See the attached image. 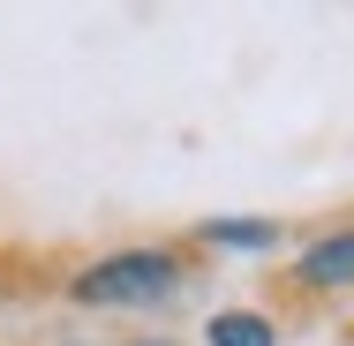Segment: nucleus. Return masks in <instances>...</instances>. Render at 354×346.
Listing matches in <instances>:
<instances>
[{"label":"nucleus","instance_id":"f03ea898","mask_svg":"<svg viewBox=\"0 0 354 346\" xmlns=\"http://www.w3.org/2000/svg\"><path fill=\"white\" fill-rule=\"evenodd\" d=\"M301 271L317 278V286H354V233H339V241H317Z\"/></svg>","mask_w":354,"mask_h":346},{"label":"nucleus","instance_id":"7ed1b4c3","mask_svg":"<svg viewBox=\"0 0 354 346\" xmlns=\"http://www.w3.org/2000/svg\"><path fill=\"white\" fill-rule=\"evenodd\" d=\"M212 346H272V324L249 316V309H234V316H218V324H212Z\"/></svg>","mask_w":354,"mask_h":346},{"label":"nucleus","instance_id":"20e7f679","mask_svg":"<svg viewBox=\"0 0 354 346\" xmlns=\"http://www.w3.org/2000/svg\"><path fill=\"white\" fill-rule=\"evenodd\" d=\"M212 241H234V249H272V226H249V218H234V226H212Z\"/></svg>","mask_w":354,"mask_h":346},{"label":"nucleus","instance_id":"f257e3e1","mask_svg":"<svg viewBox=\"0 0 354 346\" xmlns=\"http://www.w3.org/2000/svg\"><path fill=\"white\" fill-rule=\"evenodd\" d=\"M174 294V264L158 249H136V256H106L98 271L75 278V301L91 309H143V301H166Z\"/></svg>","mask_w":354,"mask_h":346}]
</instances>
